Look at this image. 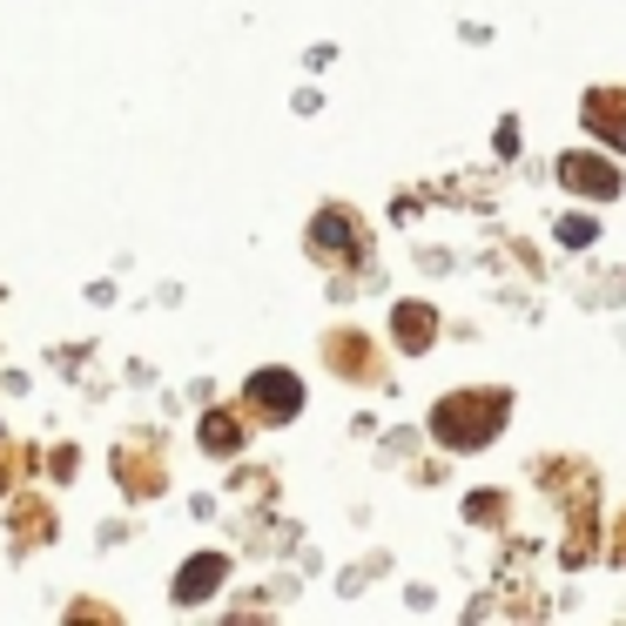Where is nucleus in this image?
Returning <instances> with one entry per match:
<instances>
[{"instance_id": "nucleus-4", "label": "nucleus", "mask_w": 626, "mask_h": 626, "mask_svg": "<svg viewBox=\"0 0 626 626\" xmlns=\"http://www.w3.org/2000/svg\"><path fill=\"white\" fill-rule=\"evenodd\" d=\"M229 566L216 560V553H203V560H189L183 566V579H175V599H203V593H216V579H223Z\"/></svg>"}, {"instance_id": "nucleus-5", "label": "nucleus", "mask_w": 626, "mask_h": 626, "mask_svg": "<svg viewBox=\"0 0 626 626\" xmlns=\"http://www.w3.org/2000/svg\"><path fill=\"white\" fill-rule=\"evenodd\" d=\"M391 337H398L404 350H424V343L438 337V324H431V310H424V304H404V310L391 317Z\"/></svg>"}, {"instance_id": "nucleus-3", "label": "nucleus", "mask_w": 626, "mask_h": 626, "mask_svg": "<svg viewBox=\"0 0 626 626\" xmlns=\"http://www.w3.org/2000/svg\"><path fill=\"white\" fill-rule=\"evenodd\" d=\"M249 398L270 411V418H297V411H304V384H297L290 371H263V378H249Z\"/></svg>"}, {"instance_id": "nucleus-1", "label": "nucleus", "mask_w": 626, "mask_h": 626, "mask_svg": "<svg viewBox=\"0 0 626 626\" xmlns=\"http://www.w3.org/2000/svg\"><path fill=\"white\" fill-rule=\"evenodd\" d=\"M499 404H505L499 391H485V398H444L438 418H431V431H438L444 444H485V438L499 431V418H485V411H499Z\"/></svg>"}, {"instance_id": "nucleus-2", "label": "nucleus", "mask_w": 626, "mask_h": 626, "mask_svg": "<svg viewBox=\"0 0 626 626\" xmlns=\"http://www.w3.org/2000/svg\"><path fill=\"white\" fill-rule=\"evenodd\" d=\"M560 183L593 196V203H606V196H619V168L599 162V155H560Z\"/></svg>"}, {"instance_id": "nucleus-7", "label": "nucleus", "mask_w": 626, "mask_h": 626, "mask_svg": "<svg viewBox=\"0 0 626 626\" xmlns=\"http://www.w3.org/2000/svg\"><path fill=\"white\" fill-rule=\"evenodd\" d=\"M317 243L343 249V243H350V223H343V216H324V223H317Z\"/></svg>"}, {"instance_id": "nucleus-9", "label": "nucleus", "mask_w": 626, "mask_h": 626, "mask_svg": "<svg viewBox=\"0 0 626 626\" xmlns=\"http://www.w3.org/2000/svg\"><path fill=\"white\" fill-rule=\"evenodd\" d=\"M606 135H613V142L626 148V115H619V122H606Z\"/></svg>"}, {"instance_id": "nucleus-8", "label": "nucleus", "mask_w": 626, "mask_h": 626, "mask_svg": "<svg viewBox=\"0 0 626 626\" xmlns=\"http://www.w3.org/2000/svg\"><path fill=\"white\" fill-rule=\"evenodd\" d=\"M560 243H573V249H579V243H593V223H586V216H573V223H560Z\"/></svg>"}, {"instance_id": "nucleus-6", "label": "nucleus", "mask_w": 626, "mask_h": 626, "mask_svg": "<svg viewBox=\"0 0 626 626\" xmlns=\"http://www.w3.org/2000/svg\"><path fill=\"white\" fill-rule=\"evenodd\" d=\"M203 444H209V452H236V424L229 418H209L203 424Z\"/></svg>"}]
</instances>
